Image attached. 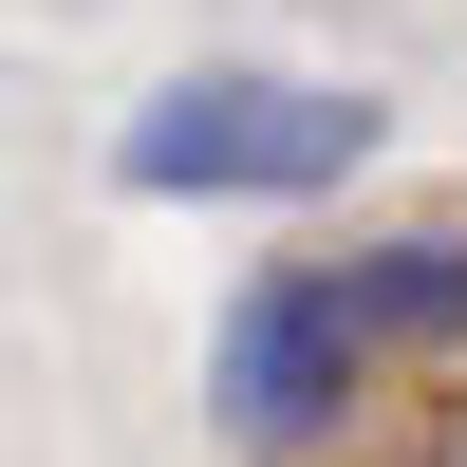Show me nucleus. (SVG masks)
<instances>
[{"instance_id":"nucleus-1","label":"nucleus","mask_w":467,"mask_h":467,"mask_svg":"<svg viewBox=\"0 0 467 467\" xmlns=\"http://www.w3.org/2000/svg\"><path fill=\"white\" fill-rule=\"evenodd\" d=\"M374 150V94H299V75H187V94L131 112V150L112 169L131 187H206V206H281V187H337Z\"/></svg>"},{"instance_id":"nucleus-2","label":"nucleus","mask_w":467,"mask_h":467,"mask_svg":"<svg viewBox=\"0 0 467 467\" xmlns=\"http://www.w3.org/2000/svg\"><path fill=\"white\" fill-rule=\"evenodd\" d=\"M356 356H374V318H356V281H262L244 318H224V411H244L262 449H299L337 393H356Z\"/></svg>"},{"instance_id":"nucleus-3","label":"nucleus","mask_w":467,"mask_h":467,"mask_svg":"<svg viewBox=\"0 0 467 467\" xmlns=\"http://www.w3.org/2000/svg\"><path fill=\"white\" fill-rule=\"evenodd\" d=\"M356 318H374V337H467V244H411V262H356Z\"/></svg>"},{"instance_id":"nucleus-4","label":"nucleus","mask_w":467,"mask_h":467,"mask_svg":"<svg viewBox=\"0 0 467 467\" xmlns=\"http://www.w3.org/2000/svg\"><path fill=\"white\" fill-rule=\"evenodd\" d=\"M411 467H467V393H449V411H431V449H411Z\"/></svg>"}]
</instances>
